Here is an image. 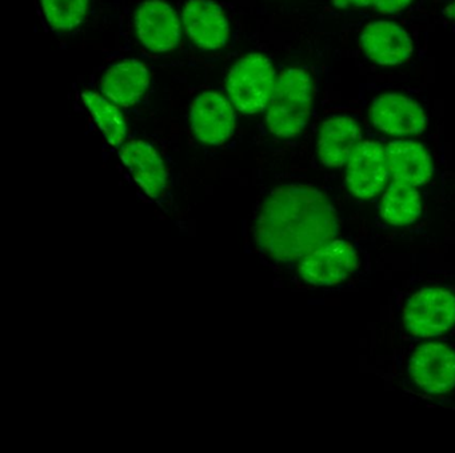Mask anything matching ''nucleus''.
Instances as JSON below:
<instances>
[{"label": "nucleus", "mask_w": 455, "mask_h": 453, "mask_svg": "<svg viewBox=\"0 0 455 453\" xmlns=\"http://www.w3.org/2000/svg\"><path fill=\"white\" fill-rule=\"evenodd\" d=\"M337 213L323 194L302 184L274 189L255 226L258 247L282 263L303 258L337 237Z\"/></svg>", "instance_id": "nucleus-1"}, {"label": "nucleus", "mask_w": 455, "mask_h": 453, "mask_svg": "<svg viewBox=\"0 0 455 453\" xmlns=\"http://www.w3.org/2000/svg\"><path fill=\"white\" fill-rule=\"evenodd\" d=\"M313 101V80L302 68L282 72L271 93L266 124L278 138H295L305 130Z\"/></svg>", "instance_id": "nucleus-2"}, {"label": "nucleus", "mask_w": 455, "mask_h": 453, "mask_svg": "<svg viewBox=\"0 0 455 453\" xmlns=\"http://www.w3.org/2000/svg\"><path fill=\"white\" fill-rule=\"evenodd\" d=\"M275 83L270 59L262 53H250L239 59L228 74V99L243 114H257L267 107Z\"/></svg>", "instance_id": "nucleus-3"}, {"label": "nucleus", "mask_w": 455, "mask_h": 453, "mask_svg": "<svg viewBox=\"0 0 455 453\" xmlns=\"http://www.w3.org/2000/svg\"><path fill=\"white\" fill-rule=\"evenodd\" d=\"M407 332L420 338H438L455 325V296L443 288L418 290L404 306Z\"/></svg>", "instance_id": "nucleus-4"}, {"label": "nucleus", "mask_w": 455, "mask_h": 453, "mask_svg": "<svg viewBox=\"0 0 455 453\" xmlns=\"http://www.w3.org/2000/svg\"><path fill=\"white\" fill-rule=\"evenodd\" d=\"M358 264L355 247L346 240L334 239L300 258L298 274L313 287H331L347 279Z\"/></svg>", "instance_id": "nucleus-5"}, {"label": "nucleus", "mask_w": 455, "mask_h": 453, "mask_svg": "<svg viewBox=\"0 0 455 453\" xmlns=\"http://www.w3.org/2000/svg\"><path fill=\"white\" fill-rule=\"evenodd\" d=\"M346 164V184L358 199L379 195L391 176L386 148L377 141H361Z\"/></svg>", "instance_id": "nucleus-6"}, {"label": "nucleus", "mask_w": 455, "mask_h": 453, "mask_svg": "<svg viewBox=\"0 0 455 453\" xmlns=\"http://www.w3.org/2000/svg\"><path fill=\"white\" fill-rule=\"evenodd\" d=\"M409 375L428 394H443L455 388V351L442 343L418 346L410 357Z\"/></svg>", "instance_id": "nucleus-7"}, {"label": "nucleus", "mask_w": 455, "mask_h": 453, "mask_svg": "<svg viewBox=\"0 0 455 453\" xmlns=\"http://www.w3.org/2000/svg\"><path fill=\"white\" fill-rule=\"evenodd\" d=\"M190 122L199 141L209 146H222L235 131L233 103L212 91L201 93L191 104Z\"/></svg>", "instance_id": "nucleus-8"}, {"label": "nucleus", "mask_w": 455, "mask_h": 453, "mask_svg": "<svg viewBox=\"0 0 455 453\" xmlns=\"http://www.w3.org/2000/svg\"><path fill=\"white\" fill-rule=\"evenodd\" d=\"M138 39L153 52H170L180 40V21L164 0H146L135 13Z\"/></svg>", "instance_id": "nucleus-9"}, {"label": "nucleus", "mask_w": 455, "mask_h": 453, "mask_svg": "<svg viewBox=\"0 0 455 453\" xmlns=\"http://www.w3.org/2000/svg\"><path fill=\"white\" fill-rule=\"evenodd\" d=\"M183 24L188 37L204 50L225 47L230 35L228 18L212 0H188Z\"/></svg>", "instance_id": "nucleus-10"}, {"label": "nucleus", "mask_w": 455, "mask_h": 453, "mask_svg": "<svg viewBox=\"0 0 455 453\" xmlns=\"http://www.w3.org/2000/svg\"><path fill=\"white\" fill-rule=\"evenodd\" d=\"M119 148L122 162L142 191L151 199L161 197L169 183V172L158 151L143 140L126 141Z\"/></svg>", "instance_id": "nucleus-11"}, {"label": "nucleus", "mask_w": 455, "mask_h": 453, "mask_svg": "<svg viewBox=\"0 0 455 453\" xmlns=\"http://www.w3.org/2000/svg\"><path fill=\"white\" fill-rule=\"evenodd\" d=\"M371 120L375 127L394 136L418 135L426 128L422 107L398 93H387L375 99L371 106Z\"/></svg>", "instance_id": "nucleus-12"}, {"label": "nucleus", "mask_w": 455, "mask_h": 453, "mask_svg": "<svg viewBox=\"0 0 455 453\" xmlns=\"http://www.w3.org/2000/svg\"><path fill=\"white\" fill-rule=\"evenodd\" d=\"M361 44L366 55L380 66H396L412 55V40L398 24L374 21L364 27Z\"/></svg>", "instance_id": "nucleus-13"}, {"label": "nucleus", "mask_w": 455, "mask_h": 453, "mask_svg": "<svg viewBox=\"0 0 455 453\" xmlns=\"http://www.w3.org/2000/svg\"><path fill=\"white\" fill-rule=\"evenodd\" d=\"M361 127L348 116H332L324 120L318 139V155L322 164L339 168L350 159L361 143Z\"/></svg>", "instance_id": "nucleus-14"}, {"label": "nucleus", "mask_w": 455, "mask_h": 453, "mask_svg": "<svg viewBox=\"0 0 455 453\" xmlns=\"http://www.w3.org/2000/svg\"><path fill=\"white\" fill-rule=\"evenodd\" d=\"M150 84L145 64L135 59L121 61L103 75L100 90L116 106L130 107L140 101Z\"/></svg>", "instance_id": "nucleus-15"}, {"label": "nucleus", "mask_w": 455, "mask_h": 453, "mask_svg": "<svg viewBox=\"0 0 455 453\" xmlns=\"http://www.w3.org/2000/svg\"><path fill=\"white\" fill-rule=\"evenodd\" d=\"M388 168L394 180L425 186L433 176V162L422 144L410 140H395L386 147Z\"/></svg>", "instance_id": "nucleus-16"}, {"label": "nucleus", "mask_w": 455, "mask_h": 453, "mask_svg": "<svg viewBox=\"0 0 455 453\" xmlns=\"http://www.w3.org/2000/svg\"><path fill=\"white\" fill-rule=\"evenodd\" d=\"M422 212V200L417 187L394 180L380 200V215L386 223L406 226L414 223Z\"/></svg>", "instance_id": "nucleus-17"}, {"label": "nucleus", "mask_w": 455, "mask_h": 453, "mask_svg": "<svg viewBox=\"0 0 455 453\" xmlns=\"http://www.w3.org/2000/svg\"><path fill=\"white\" fill-rule=\"evenodd\" d=\"M82 100L86 104L108 144L113 147L124 146L126 143L127 124L118 106L105 95L92 91L82 93Z\"/></svg>", "instance_id": "nucleus-18"}, {"label": "nucleus", "mask_w": 455, "mask_h": 453, "mask_svg": "<svg viewBox=\"0 0 455 453\" xmlns=\"http://www.w3.org/2000/svg\"><path fill=\"white\" fill-rule=\"evenodd\" d=\"M44 16L58 31H70L84 21L89 0H41Z\"/></svg>", "instance_id": "nucleus-19"}, {"label": "nucleus", "mask_w": 455, "mask_h": 453, "mask_svg": "<svg viewBox=\"0 0 455 453\" xmlns=\"http://www.w3.org/2000/svg\"><path fill=\"white\" fill-rule=\"evenodd\" d=\"M411 3V0H374V5L383 13L401 12L402 10L407 7Z\"/></svg>", "instance_id": "nucleus-20"}, {"label": "nucleus", "mask_w": 455, "mask_h": 453, "mask_svg": "<svg viewBox=\"0 0 455 453\" xmlns=\"http://www.w3.org/2000/svg\"><path fill=\"white\" fill-rule=\"evenodd\" d=\"M335 7H366L369 4H374V0H332Z\"/></svg>", "instance_id": "nucleus-21"}, {"label": "nucleus", "mask_w": 455, "mask_h": 453, "mask_svg": "<svg viewBox=\"0 0 455 453\" xmlns=\"http://www.w3.org/2000/svg\"><path fill=\"white\" fill-rule=\"evenodd\" d=\"M444 12H446L447 16H450V18L454 19L455 20V2L452 3V4H450Z\"/></svg>", "instance_id": "nucleus-22"}]
</instances>
